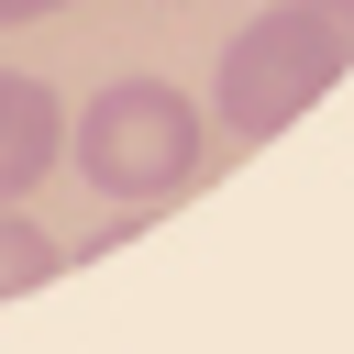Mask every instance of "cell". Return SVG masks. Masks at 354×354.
<instances>
[{"instance_id": "cell-1", "label": "cell", "mask_w": 354, "mask_h": 354, "mask_svg": "<svg viewBox=\"0 0 354 354\" xmlns=\"http://www.w3.org/2000/svg\"><path fill=\"white\" fill-rule=\"evenodd\" d=\"M354 66V0H266L232 44H221V77H210V122L232 144H277L321 88H343Z\"/></svg>"}, {"instance_id": "cell-2", "label": "cell", "mask_w": 354, "mask_h": 354, "mask_svg": "<svg viewBox=\"0 0 354 354\" xmlns=\"http://www.w3.org/2000/svg\"><path fill=\"white\" fill-rule=\"evenodd\" d=\"M66 155H77V177H88L100 199H122V210H166V199L199 188L210 111H199L188 88H166V77H111V88L77 111Z\"/></svg>"}, {"instance_id": "cell-3", "label": "cell", "mask_w": 354, "mask_h": 354, "mask_svg": "<svg viewBox=\"0 0 354 354\" xmlns=\"http://www.w3.org/2000/svg\"><path fill=\"white\" fill-rule=\"evenodd\" d=\"M66 133H77V122H55V88H44V77H22V66H0V199L44 188Z\"/></svg>"}, {"instance_id": "cell-4", "label": "cell", "mask_w": 354, "mask_h": 354, "mask_svg": "<svg viewBox=\"0 0 354 354\" xmlns=\"http://www.w3.org/2000/svg\"><path fill=\"white\" fill-rule=\"evenodd\" d=\"M55 266H77L66 243H44L33 221H22V199H0V299H22V288H44Z\"/></svg>"}, {"instance_id": "cell-5", "label": "cell", "mask_w": 354, "mask_h": 354, "mask_svg": "<svg viewBox=\"0 0 354 354\" xmlns=\"http://www.w3.org/2000/svg\"><path fill=\"white\" fill-rule=\"evenodd\" d=\"M44 11H66V0H0V22H44Z\"/></svg>"}]
</instances>
